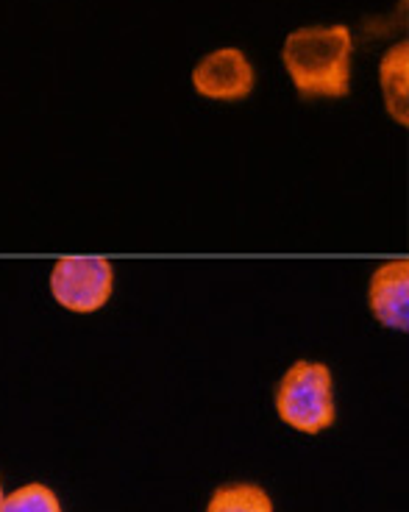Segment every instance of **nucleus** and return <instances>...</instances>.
<instances>
[{
  "instance_id": "nucleus-1",
  "label": "nucleus",
  "mask_w": 409,
  "mask_h": 512,
  "mask_svg": "<svg viewBox=\"0 0 409 512\" xmlns=\"http://www.w3.org/2000/svg\"><path fill=\"white\" fill-rule=\"evenodd\" d=\"M351 56L354 37L348 26L295 28L282 48V62L301 98H346Z\"/></svg>"
},
{
  "instance_id": "nucleus-2",
  "label": "nucleus",
  "mask_w": 409,
  "mask_h": 512,
  "mask_svg": "<svg viewBox=\"0 0 409 512\" xmlns=\"http://www.w3.org/2000/svg\"><path fill=\"white\" fill-rule=\"evenodd\" d=\"M273 407L298 435H320L337 421L332 368L318 359H295L276 384Z\"/></svg>"
},
{
  "instance_id": "nucleus-3",
  "label": "nucleus",
  "mask_w": 409,
  "mask_h": 512,
  "mask_svg": "<svg viewBox=\"0 0 409 512\" xmlns=\"http://www.w3.org/2000/svg\"><path fill=\"white\" fill-rule=\"evenodd\" d=\"M56 307L73 315L101 312L115 293V265L103 256H62L48 276Z\"/></svg>"
},
{
  "instance_id": "nucleus-4",
  "label": "nucleus",
  "mask_w": 409,
  "mask_h": 512,
  "mask_svg": "<svg viewBox=\"0 0 409 512\" xmlns=\"http://www.w3.org/2000/svg\"><path fill=\"white\" fill-rule=\"evenodd\" d=\"M254 67L237 48H220L192 70V87L209 101H243L254 90Z\"/></svg>"
},
{
  "instance_id": "nucleus-5",
  "label": "nucleus",
  "mask_w": 409,
  "mask_h": 512,
  "mask_svg": "<svg viewBox=\"0 0 409 512\" xmlns=\"http://www.w3.org/2000/svg\"><path fill=\"white\" fill-rule=\"evenodd\" d=\"M368 309L390 332L409 329V259H387L368 282Z\"/></svg>"
},
{
  "instance_id": "nucleus-6",
  "label": "nucleus",
  "mask_w": 409,
  "mask_h": 512,
  "mask_svg": "<svg viewBox=\"0 0 409 512\" xmlns=\"http://www.w3.org/2000/svg\"><path fill=\"white\" fill-rule=\"evenodd\" d=\"M379 87L384 95V109L398 126H409V45L398 42L379 62Z\"/></svg>"
},
{
  "instance_id": "nucleus-7",
  "label": "nucleus",
  "mask_w": 409,
  "mask_h": 512,
  "mask_svg": "<svg viewBox=\"0 0 409 512\" xmlns=\"http://www.w3.org/2000/svg\"><path fill=\"white\" fill-rule=\"evenodd\" d=\"M204 512H276L265 487L254 482H229L212 490Z\"/></svg>"
},
{
  "instance_id": "nucleus-8",
  "label": "nucleus",
  "mask_w": 409,
  "mask_h": 512,
  "mask_svg": "<svg viewBox=\"0 0 409 512\" xmlns=\"http://www.w3.org/2000/svg\"><path fill=\"white\" fill-rule=\"evenodd\" d=\"M0 512H64V507L53 487L28 482L3 496Z\"/></svg>"
},
{
  "instance_id": "nucleus-9",
  "label": "nucleus",
  "mask_w": 409,
  "mask_h": 512,
  "mask_svg": "<svg viewBox=\"0 0 409 512\" xmlns=\"http://www.w3.org/2000/svg\"><path fill=\"white\" fill-rule=\"evenodd\" d=\"M3 496H6V490H3V482H0V504H3Z\"/></svg>"
}]
</instances>
